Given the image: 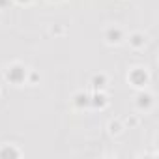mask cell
Segmentation results:
<instances>
[{"label":"cell","mask_w":159,"mask_h":159,"mask_svg":"<svg viewBox=\"0 0 159 159\" xmlns=\"http://www.w3.org/2000/svg\"><path fill=\"white\" fill-rule=\"evenodd\" d=\"M15 2H19V4H28V2H32V0H15Z\"/></svg>","instance_id":"cell-14"},{"label":"cell","mask_w":159,"mask_h":159,"mask_svg":"<svg viewBox=\"0 0 159 159\" xmlns=\"http://www.w3.org/2000/svg\"><path fill=\"white\" fill-rule=\"evenodd\" d=\"M26 79H28V83H30V84H34V83L39 81V75H38V71H28Z\"/></svg>","instance_id":"cell-11"},{"label":"cell","mask_w":159,"mask_h":159,"mask_svg":"<svg viewBox=\"0 0 159 159\" xmlns=\"http://www.w3.org/2000/svg\"><path fill=\"white\" fill-rule=\"evenodd\" d=\"M135 105H137V109L139 111H150L152 109V105H153V96L150 94V92H139V96H137V99H135Z\"/></svg>","instance_id":"cell-5"},{"label":"cell","mask_w":159,"mask_h":159,"mask_svg":"<svg viewBox=\"0 0 159 159\" xmlns=\"http://www.w3.org/2000/svg\"><path fill=\"white\" fill-rule=\"evenodd\" d=\"M26 75H28V69L21 64V62H13L6 67L4 71V77L6 81L11 83V84H23L26 81Z\"/></svg>","instance_id":"cell-1"},{"label":"cell","mask_w":159,"mask_h":159,"mask_svg":"<svg viewBox=\"0 0 159 159\" xmlns=\"http://www.w3.org/2000/svg\"><path fill=\"white\" fill-rule=\"evenodd\" d=\"M107 105H109V96L103 90H94V94H90V107L105 109Z\"/></svg>","instance_id":"cell-4"},{"label":"cell","mask_w":159,"mask_h":159,"mask_svg":"<svg viewBox=\"0 0 159 159\" xmlns=\"http://www.w3.org/2000/svg\"><path fill=\"white\" fill-rule=\"evenodd\" d=\"M103 36H105V41H107L109 45H118V43L124 41V30H122L120 26H116V25L107 26Z\"/></svg>","instance_id":"cell-3"},{"label":"cell","mask_w":159,"mask_h":159,"mask_svg":"<svg viewBox=\"0 0 159 159\" xmlns=\"http://www.w3.org/2000/svg\"><path fill=\"white\" fill-rule=\"evenodd\" d=\"M139 124V120H137V116H129L127 120H125V125H129V127H135Z\"/></svg>","instance_id":"cell-12"},{"label":"cell","mask_w":159,"mask_h":159,"mask_svg":"<svg viewBox=\"0 0 159 159\" xmlns=\"http://www.w3.org/2000/svg\"><path fill=\"white\" fill-rule=\"evenodd\" d=\"M73 105L77 109H86V107H90V94H86V92H77L73 96Z\"/></svg>","instance_id":"cell-6"},{"label":"cell","mask_w":159,"mask_h":159,"mask_svg":"<svg viewBox=\"0 0 159 159\" xmlns=\"http://www.w3.org/2000/svg\"><path fill=\"white\" fill-rule=\"evenodd\" d=\"M127 81L135 86V88H144L150 81V75L144 67H131V71L127 73Z\"/></svg>","instance_id":"cell-2"},{"label":"cell","mask_w":159,"mask_h":159,"mask_svg":"<svg viewBox=\"0 0 159 159\" xmlns=\"http://www.w3.org/2000/svg\"><path fill=\"white\" fill-rule=\"evenodd\" d=\"M107 83H109V79H107L105 73H96V75L92 77V81H90V84H92L94 90H105Z\"/></svg>","instance_id":"cell-7"},{"label":"cell","mask_w":159,"mask_h":159,"mask_svg":"<svg viewBox=\"0 0 159 159\" xmlns=\"http://www.w3.org/2000/svg\"><path fill=\"white\" fill-rule=\"evenodd\" d=\"M122 131H124V124H122L120 120L109 122V133H111V135H120Z\"/></svg>","instance_id":"cell-10"},{"label":"cell","mask_w":159,"mask_h":159,"mask_svg":"<svg viewBox=\"0 0 159 159\" xmlns=\"http://www.w3.org/2000/svg\"><path fill=\"white\" fill-rule=\"evenodd\" d=\"M10 6V0H0V10H4Z\"/></svg>","instance_id":"cell-13"},{"label":"cell","mask_w":159,"mask_h":159,"mask_svg":"<svg viewBox=\"0 0 159 159\" xmlns=\"http://www.w3.org/2000/svg\"><path fill=\"white\" fill-rule=\"evenodd\" d=\"M144 43H146V36L142 32H133L129 36V45L133 49H140V47H144Z\"/></svg>","instance_id":"cell-8"},{"label":"cell","mask_w":159,"mask_h":159,"mask_svg":"<svg viewBox=\"0 0 159 159\" xmlns=\"http://www.w3.org/2000/svg\"><path fill=\"white\" fill-rule=\"evenodd\" d=\"M21 152L15 148V146H4L0 150V157H19Z\"/></svg>","instance_id":"cell-9"}]
</instances>
